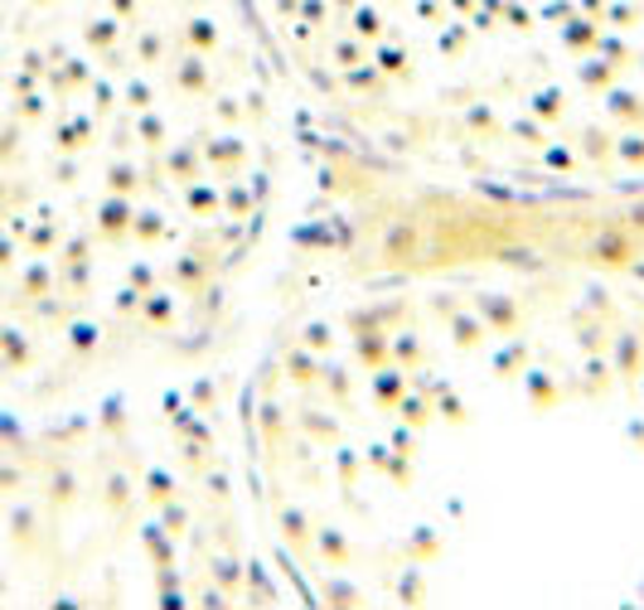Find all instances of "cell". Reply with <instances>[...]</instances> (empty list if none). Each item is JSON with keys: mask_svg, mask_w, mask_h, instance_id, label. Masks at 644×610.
Here are the masks:
<instances>
[{"mask_svg": "<svg viewBox=\"0 0 644 610\" xmlns=\"http://www.w3.org/2000/svg\"><path fill=\"white\" fill-rule=\"evenodd\" d=\"M258 15L296 92L417 175L644 194V0H258Z\"/></svg>", "mask_w": 644, "mask_h": 610, "instance_id": "7a4b0ae2", "label": "cell"}, {"mask_svg": "<svg viewBox=\"0 0 644 610\" xmlns=\"http://www.w3.org/2000/svg\"><path fill=\"white\" fill-rule=\"evenodd\" d=\"M238 426L291 591L644 606V276H369L282 325Z\"/></svg>", "mask_w": 644, "mask_h": 610, "instance_id": "6da1fadb", "label": "cell"}]
</instances>
